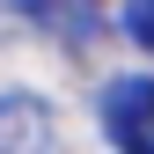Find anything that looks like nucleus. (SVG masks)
<instances>
[{"instance_id":"f257e3e1","label":"nucleus","mask_w":154,"mask_h":154,"mask_svg":"<svg viewBox=\"0 0 154 154\" xmlns=\"http://www.w3.org/2000/svg\"><path fill=\"white\" fill-rule=\"evenodd\" d=\"M103 125L118 154H154V73H125L103 88Z\"/></svg>"},{"instance_id":"f03ea898","label":"nucleus","mask_w":154,"mask_h":154,"mask_svg":"<svg viewBox=\"0 0 154 154\" xmlns=\"http://www.w3.org/2000/svg\"><path fill=\"white\" fill-rule=\"evenodd\" d=\"M0 154H59V118L44 95H29V88L0 95Z\"/></svg>"},{"instance_id":"7ed1b4c3","label":"nucleus","mask_w":154,"mask_h":154,"mask_svg":"<svg viewBox=\"0 0 154 154\" xmlns=\"http://www.w3.org/2000/svg\"><path fill=\"white\" fill-rule=\"evenodd\" d=\"M125 37L154 51V0H125Z\"/></svg>"}]
</instances>
